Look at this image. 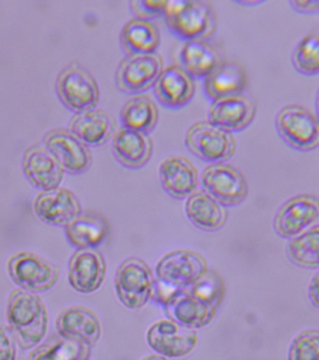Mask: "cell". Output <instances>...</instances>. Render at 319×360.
Returning <instances> with one entry per match:
<instances>
[{
	"label": "cell",
	"mask_w": 319,
	"mask_h": 360,
	"mask_svg": "<svg viewBox=\"0 0 319 360\" xmlns=\"http://www.w3.org/2000/svg\"><path fill=\"white\" fill-rule=\"evenodd\" d=\"M8 328L22 349H32L45 339L48 316L41 298L33 292L16 290L6 305Z\"/></svg>",
	"instance_id": "1"
},
{
	"label": "cell",
	"mask_w": 319,
	"mask_h": 360,
	"mask_svg": "<svg viewBox=\"0 0 319 360\" xmlns=\"http://www.w3.org/2000/svg\"><path fill=\"white\" fill-rule=\"evenodd\" d=\"M164 17L168 30L181 42L208 40L216 32V13L208 1L168 0Z\"/></svg>",
	"instance_id": "2"
},
{
	"label": "cell",
	"mask_w": 319,
	"mask_h": 360,
	"mask_svg": "<svg viewBox=\"0 0 319 360\" xmlns=\"http://www.w3.org/2000/svg\"><path fill=\"white\" fill-rule=\"evenodd\" d=\"M208 271L201 254L191 250H176L160 259L155 268V291L152 298L160 302L166 295L193 286Z\"/></svg>",
	"instance_id": "3"
},
{
	"label": "cell",
	"mask_w": 319,
	"mask_h": 360,
	"mask_svg": "<svg viewBox=\"0 0 319 360\" xmlns=\"http://www.w3.org/2000/svg\"><path fill=\"white\" fill-rule=\"evenodd\" d=\"M188 152L205 162H225L237 152L233 134L226 131L210 120H200L188 127L185 135Z\"/></svg>",
	"instance_id": "4"
},
{
	"label": "cell",
	"mask_w": 319,
	"mask_h": 360,
	"mask_svg": "<svg viewBox=\"0 0 319 360\" xmlns=\"http://www.w3.org/2000/svg\"><path fill=\"white\" fill-rule=\"evenodd\" d=\"M63 105L74 113L89 111L98 106L100 88L86 66L72 63L59 72L56 82Z\"/></svg>",
	"instance_id": "5"
},
{
	"label": "cell",
	"mask_w": 319,
	"mask_h": 360,
	"mask_svg": "<svg viewBox=\"0 0 319 360\" xmlns=\"http://www.w3.org/2000/svg\"><path fill=\"white\" fill-rule=\"evenodd\" d=\"M275 125L283 142L295 150L310 152L319 147V120L307 107L287 105L276 115Z\"/></svg>",
	"instance_id": "6"
},
{
	"label": "cell",
	"mask_w": 319,
	"mask_h": 360,
	"mask_svg": "<svg viewBox=\"0 0 319 360\" xmlns=\"http://www.w3.org/2000/svg\"><path fill=\"white\" fill-rule=\"evenodd\" d=\"M155 278L143 259H125L115 275V292L120 303L130 310H141L152 298Z\"/></svg>",
	"instance_id": "7"
},
{
	"label": "cell",
	"mask_w": 319,
	"mask_h": 360,
	"mask_svg": "<svg viewBox=\"0 0 319 360\" xmlns=\"http://www.w3.org/2000/svg\"><path fill=\"white\" fill-rule=\"evenodd\" d=\"M202 185L205 193L223 207H237L249 195V183L237 167L226 162H215L204 168Z\"/></svg>",
	"instance_id": "8"
},
{
	"label": "cell",
	"mask_w": 319,
	"mask_h": 360,
	"mask_svg": "<svg viewBox=\"0 0 319 360\" xmlns=\"http://www.w3.org/2000/svg\"><path fill=\"white\" fill-rule=\"evenodd\" d=\"M10 278L21 290L45 292L51 290L58 281V268L53 263L34 252H18L8 263Z\"/></svg>",
	"instance_id": "9"
},
{
	"label": "cell",
	"mask_w": 319,
	"mask_h": 360,
	"mask_svg": "<svg viewBox=\"0 0 319 360\" xmlns=\"http://www.w3.org/2000/svg\"><path fill=\"white\" fill-rule=\"evenodd\" d=\"M319 222V197L300 193L285 202L275 215L274 229L278 237L292 239Z\"/></svg>",
	"instance_id": "10"
},
{
	"label": "cell",
	"mask_w": 319,
	"mask_h": 360,
	"mask_svg": "<svg viewBox=\"0 0 319 360\" xmlns=\"http://www.w3.org/2000/svg\"><path fill=\"white\" fill-rule=\"evenodd\" d=\"M162 70L164 60L157 52L127 56L117 70V86L129 94H139L154 86Z\"/></svg>",
	"instance_id": "11"
},
{
	"label": "cell",
	"mask_w": 319,
	"mask_h": 360,
	"mask_svg": "<svg viewBox=\"0 0 319 360\" xmlns=\"http://www.w3.org/2000/svg\"><path fill=\"white\" fill-rule=\"evenodd\" d=\"M44 146L57 160L64 172L79 174L91 167V149L70 130H51L44 137Z\"/></svg>",
	"instance_id": "12"
},
{
	"label": "cell",
	"mask_w": 319,
	"mask_h": 360,
	"mask_svg": "<svg viewBox=\"0 0 319 360\" xmlns=\"http://www.w3.org/2000/svg\"><path fill=\"white\" fill-rule=\"evenodd\" d=\"M168 319L188 329H200L211 323L216 309L185 290H178L159 302Z\"/></svg>",
	"instance_id": "13"
},
{
	"label": "cell",
	"mask_w": 319,
	"mask_h": 360,
	"mask_svg": "<svg viewBox=\"0 0 319 360\" xmlns=\"http://www.w3.org/2000/svg\"><path fill=\"white\" fill-rule=\"evenodd\" d=\"M257 113V103L252 95L242 91L219 98L210 105L208 120L226 131L245 130L254 122Z\"/></svg>",
	"instance_id": "14"
},
{
	"label": "cell",
	"mask_w": 319,
	"mask_h": 360,
	"mask_svg": "<svg viewBox=\"0 0 319 360\" xmlns=\"http://www.w3.org/2000/svg\"><path fill=\"white\" fill-rule=\"evenodd\" d=\"M198 336L193 329L181 327L171 319L152 324L147 333V342L152 351L166 358H183L193 352Z\"/></svg>",
	"instance_id": "15"
},
{
	"label": "cell",
	"mask_w": 319,
	"mask_h": 360,
	"mask_svg": "<svg viewBox=\"0 0 319 360\" xmlns=\"http://www.w3.org/2000/svg\"><path fill=\"white\" fill-rule=\"evenodd\" d=\"M176 58L178 65L191 77L201 81L226 63L225 51L211 39L183 42L176 52Z\"/></svg>",
	"instance_id": "16"
},
{
	"label": "cell",
	"mask_w": 319,
	"mask_h": 360,
	"mask_svg": "<svg viewBox=\"0 0 319 360\" xmlns=\"http://www.w3.org/2000/svg\"><path fill=\"white\" fill-rule=\"evenodd\" d=\"M34 212L47 225L65 227L82 213V208L77 196L71 190L59 186L37 193L34 201Z\"/></svg>",
	"instance_id": "17"
},
{
	"label": "cell",
	"mask_w": 319,
	"mask_h": 360,
	"mask_svg": "<svg viewBox=\"0 0 319 360\" xmlns=\"http://www.w3.org/2000/svg\"><path fill=\"white\" fill-rule=\"evenodd\" d=\"M157 101L171 110H179L193 101L196 94V79L181 66L173 64L162 70L154 84Z\"/></svg>",
	"instance_id": "18"
},
{
	"label": "cell",
	"mask_w": 319,
	"mask_h": 360,
	"mask_svg": "<svg viewBox=\"0 0 319 360\" xmlns=\"http://www.w3.org/2000/svg\"><path fill=\"white\" fill-rule=\"evenodd\" d=\"M106 262L96 250H77L69 263V283L74 291L91 295L103 286Z\"/></svg>",
	"instance_id": "19"
},
{
	"label": "cell",
	"mask_w": 319,
	"mask_h": 360,
	"mask_svg": "<svg viewBox=\"0 0 319 360\" xmlns=\"http://www.w3.org/2000/svg\"><path fill=\"white\" fill-rule=\"evenodd\" d=\"M160 183L164 191L176 200L188 198L196 191L200 178L195 165L184 156L172 155L159 166Z\"/></svg>",
	"instance_id": "20"
},
{
	"label": "cell",
	"mask_w": 319,
	"mask_h": 360,
	"mask_svg": "<svg viewBox=\"0 0 319 360\" xmlns=\"http://www.w3.org/2000/svg\"><path fill=\"white\" fill-rule=\"evenodd\" d=\"M23 171L27 179L37 188L48 191L59 188L64 178V169L45 146H33L25 150Z\"/></svg>",
	"instance_id": "21"
},
{
	"label": "cell",
	"mask_w": 319,
	"mask_h": 360,
	"mask_svg": "<svg viewBox=\"0 0 319 360\" xmlns=\"http://www.w3.org/2000/svg\"><path fill=\"white\" fill-rule=\"evenodd\" d=\"M56 327L59 336L82 341L91 347L98 344L101 336V324L98 316L86 307H72L60 312Z\"/></svg>",
	"instance_id": "22"
},
{
	"label": "cell",
	"mask_w": 319,
	"mask_h": 360,
	"mask_svg": "<svg viewBox=\"0 0 319 360\" xmlns=\"http://www.w3.org/2000/svg\"><path fill=\"white\" fill-rule=\"evenodd\" d=\"M112 147L119 162L131 169L143 167L152 153V139L148 134L125 127L115 132Z\"/></svg>",
	"instance_id": "23"
},
{
	"label": "cell",
	"mask_w": 319,
	"mask_h": 360,
	"mask_svg": "<svg viewBox=\"0 0 319 360\" xmlns=\"http://www.w3.org/2000/svg\"><path fill=\"white\" fill-rule=\"evenodd\" d=\"M110 233L106 219L95 212H82L65 226L66 239L78 250H96Z\"/></svg>",
	"instance_id": "24"
},
{
	"label": "cell",
	"mask_w": 319,
	"mask_h": 360,
	"mask_svg": "<svg viewBox=\"0 0 319 360\" xmlns=\"http://www.w3.org/2000/svg\"><path fill=\"white\" fill-rule=\"evenodd\" d=\"M115 129V119L101 108L76 113L70 122L69 130L89 147H98L111 139Z\"/></svg>",
	"instance_id": "25"
},
{
	"label": "cell",
	"mask_w": 319,
	"mask_h": 360,
	"mask_svg": "<svg viewBox=\"0 0 319 360\" xmlns=\"http://www.w3.org/2000/svg\"><path fill=\"white\" fill-rule=\"evenodd\" d=\"M185 213L193 226L207 232L222 229L227 221L226 207L204 190H196L186 198Z\"/></svg>",
	"instance_id": "26"
},
{
	"label": "cell",
	"mask_w": 319,
	"mask_h": 360,
	"mask_svg": "<svg viewBox=\"0 0 319 360\" xmlns=\"http://www.w3.org/2000/svg\"><path fill=\"white\" fill-rule=\"evenodd\" d=\"M245 69L235 62L223 63L203 81V93L211 103L229 95L245 91Z\"/></svg>",
	"instance_id": "27"
},
{
	"label": "cell",
	"mask_w": 319,
	"mask_h": 360,
	"mask_svg": "<svg viewBox=\"0 0 319 360\" xmlns=\"http://www.w3.org/2000/svg\"><path fill=\"white\" fill-rule=\"evenodd\" d=\"M161 44V34L152 21L131 18L120 33V45L127 56L155 53Z\"/></svg>",
	"instance_id": "28"
},
{
	"label": "cell",
	"mask_w": 319,
	"mask_h": 360,
	"mask_svg": "<svg viewBox=\"0 0 319 360\" xmlns=\"http://www.w3.org/2000/svg\"><path fill=\"white\" fill-rule=\"evenodd\" d=\"M120 120L123 127L149 134L155 129L159 120V108L150 96L137 94L124 103Z\"/></svg>",
	"instance_id": "29"
},
{
	"label": "cell",
	"mask_w": 319,
	"mask_h": 360,
	"mask_svg": "<svg viewBox=\"0 0 319 360\" xmlns=\"http://www.w3.org/2000/svg\"><path fill=\"white\" fill-rule=\"evenodd\" d=\"M91 346L78 340L52 338L32 352L29 360H88Z\"/></svg>",
	"instance_id": "30"
},
{
	"label": "cell",
	"mask_w": 319,
	"mask_h": 360,
	"mask_svg": "<svg viewBox=\"0 0 319 360\" xmlns=\"http://www.w3.org/2000/svg\"><path fill=\"white\" fill-rule=\"evenodd\" d=\"M287 254L297 266L319 268V225L289 239Z\"/></svg>",
	"instance_id": "31"
},
{
	"label": "cell",
	"mask_w": 319,
	"mask_h": 360,
	"mask_svg": "<svg viewBox=\"0 0 319 360\" xmlns=\"http://www.w3.org/2000/svg\"><path fill=\"white\" fill-rule=\"evenodd\" d=\"M292 63L299 74L319 75V29L312 30L298 42L293 51Z\"/></svg>",
	"instance_id": "32"
},
{
	"label": "cell",
	"mask_w": 319,
	"mask_h": 360,
	"mask_svg": "<svg viewBox=\"0 0 319 360\" xmlns=\"http://www.w3.org/2000/svg\"><path fill=\"white\" fill-rule=\"evenodd\" d=\"M191 295L217 309L225 295V285L220 275L208 270L195 285L186 288Z\"/></svg>",
	"instance_id": "33"
},
{
	"label": "cell",
	"mask_w": 319,
	"mask_h": 360,
	"mask_svg": "<svg viewBox=\"0 0 319 360\" xmlns=\"http://www.w3.org/2000/svg\"><path fill=\"white\" fill-rule=\"evenodd\" d=\"M288 360H319V330H305L295 336L288 349Z\"/></svg>",
	"instance_id": "34"
},
{
	"label": "cell",
	"mask_w": 319,
	"mask_h": 360,
	"mask_svg": "<svg viewBox=\"0 0 319 360\" xmlns=\"http://www.w3.org/2000/svg\"><path fill=\"white\" fill-rule=\"evenodd\" d=\"M168 0H134L130 3L136 18L150 21L152 18L164 16Z\"/></svg>",
	"instance_id": "35"
},
{
	"label": "cell",
	"mask_w": 319,
	"mask_h": 360,
	"mask_svg": "<svg viewBox=\"0 0 319 360\" xmlns=\"http://www.w3.org/2000/svg\"><path fill=\"white\" fill-rule=\"evenodd\" d=\"M16 345L10 328L0 324V360H16Z\"/></svg>",
	"instance_id": "36"
},
{
	"label": "cell",
	"mask_w": 319,
	"mask_h": 360,
	"mask_svg": "<svg viewBox=\"0 0 319 360\" xmlns=\"http://www.w3.org/2000/svg\"><path fill=\"white\" fill-rule=\"evenodd\" d=\"M292 8L304 15L319 13V0H292L289 1Z\"/></svg>",
	"instance_id": "37"
},
{
	"label": "cell",
	"mask_w": 319,
	"mask_h": 360,
	"mask_svg": "<svg viewBox=\"0 0 319 360\" xmlns=\"http://www.w3.org/2000/svg\"><path fill=\"white\" fill-rule=\"evenodd\" d=\"M308 299L313 307L319 309V270L315 271L308 285Z\"/></svg>",
	"instance_id": "38"
},
{
	"label": "cell",
	"mask_w": 319,
	"mask_h": 360,
	"mask_svg": "<svg viewBox=\"0 0 319 360\" xmlns=\"http://www.w3.org/2000/svg\"><path fill=\"white\" fill-rule=\"evenodd\" d=\"M315 111H317V118L319 120V89L317 91V96H315Z\"/></svg>",
	"instance_id": "39"
},
{
	"label": "cell",
	"mask_w": 319,
	"mask_h": 360,
	"mask_svg": "<svg viewBox=\"0 0 319 360\" xmlns=\"http://www.w3.org/2000/svg\"><path fill=\"white\" fill-rule=\"evenodd\" d=\"M143 360H166V359H164V356H147V358H144Z\"/></svg>",
	"instance_id": "40"
}]
</instances>
